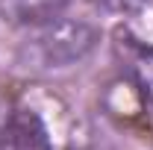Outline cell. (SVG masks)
I'll list each match as a JSON object with an SVG mask.
<instances>
[{
  "label": "cell",
  "instance_id": "cell-1",
  "mask_svg": "<svg viewBox=\"0 0 153 150\" xmlns=\"http://www.w3.org/2000/svg\"><path fill=\"white\" fill-rule=\"evenodd\" d=\"M100 44V30L82 18H56L38 27L36 36L27 41V53L38 68H71L94 53Z\"/></svg>",
  "mask_w": 153,
  "mask_h": 150
},
{
  "label": "cell",
  "instance_id": "cell-2",
  "mask_svg": "<svg viewBox=\"0 0 153 150\" xmlns=\"http://www.w3.org/2000/svg\"><path fill=\"white\" fill-rule=\"evenodd\" d=\"M0 150H50L44 124L30 109H15L0 127Z\"/></svg>",
  "mask_w": 153,
  "mask_h": 150
},
{
  "label": "cell",
  "instance_id": "cell-3",
  "mask_svg": "<svg viewBox=\"0 0 153 150\" xmlns=\"http://www.w3.org/2000/svg\"><path fill=\"white\" fill-rule=\"evenodd\" d=\"M71 0H0V18L9 27L38 30L68 12Z\"/></svg>",
  "mask_w": 153,
  "mask_h": 150
},
{
  "label": "cell",
  "instance_id": "cell-4",
  "mask_svg": "<svg viewBox=\"0 0 153 150\" xmlns=\"http://www.w3.org/2000/svg\"><path fill=\"white\" fill-rule=\"evenodd\" d=\"M133 85L138 94L153 103V44H141L133 56Z\"/></svg>",
  "mask_w": 153,
  "mask_h": 150
},
{
  "label": "cell",
  "instance_id": "cell-5",
  "mask_svg": "<svg viewBox=\"0 0 153 150\" xmlns=\"http://www.w3.org/2000/svg\"><path fill=\"white\" fill-rule=\"evenodd\" d=\"M94 3H103V6H124L127 0H94Z\"/></svg>",
  "mask_w": 153,
  "mask_h": 150
}]
</instances>
